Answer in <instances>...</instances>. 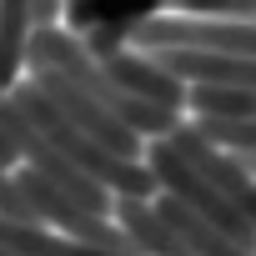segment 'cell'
<instances>
[{"label": "cell", "mask_w": 256, "mask_h": 256, "mask_svg": "<svg viewBox=\"0 0 256 256\" xmlns=\"http://www.w3.org/2000/svg\"><path fill=\"white\" fill-rule=\"evenodd\" d=\"M151 60L181 86H221V90L256 96V60H231V56H206V50H156Z\"/></svg>", "instance_id": "obj_3"}, {"label": "cell", "mask_w": 256, "mask_h": 256, "mask_svg": "<svg viewBox=\"0 0 256 256\" xmlns=\"http://www.w3.org/2000/svg\"><path fill=\"white\" fill-rule=\"evenodd\" d=\"M100 70L131 96V100H141V106H156V110H166V116H181L186 110V86L181 80H171L151 56H141V50H116L110 60H100Z\"/></svg>", "instance_id": "obj_2"}, {"label": "cell", "mask_w": 256, "mask_h": 256, "mask_svg": "<svg viewBox=\"0 0 256 256\" xmlns=\"http://www.w3.org/2000/svg\"><path fill=\"white\" fill-rule=\"evenodd\" d=\"M166 146H171V151H176V156H181V161H186V166H191V171H196L246 226H251V231H256V176H246L236 156H226V151H216L211 141H201V136L191 131V120L176 126V131L166 136Z\"/></svg>", "instance_id": "obj_1"}, {"label": "cell", "mask_w": 256, "mask_h": 256, "mask_svg": "<svg viewBox=\"0 0 256 256\" xmlns=\"http://www.w3.org/2000/svg\"><path fill=\"white\" fill-rule=\"evenodd\" d=\"M26 20H30V30L60 26V0H36V6H26Z\"/></svg>", "instance_id": "obj_7"}, {"label": "cell", "mask_w": 256, "mask_h": 256, "mask_svg": "<svg viewBox=\"0 0 256 256\" xmlns=\"http://www.w3.org/2000/svg\"><path fill=\"white\" fill-rule=\"evenodd\" d=\"M10 166H16V151H10L6 141H0V171H10Z\"/></svg>", "instance_id": "obj_8"}, {"label": "cell", "mask_w": 256, "mask_h": 256, "mask_svg": "<svg viewBox=\"0 0 256 256\" xmlns=\"http://www.w3.org/2000/svg\"><path fill=\"white\" fill-rule=\"evenodd\" d=\"M146 16H156V10H120L110 26H100V30L80 36V50H86L96 66H100V60H110L116 50H126V46H131V36H136V26H141Z\"/></svg>", "instance_id": "obj_6"}, {"label": "cell", "mask_w": 256, "mask_h": 256, "mask_svg": "<svg viewBox=\"0 0 256 256\" xmlns=\"http://www.w3.org/2000/svg\"><path fill=\"white\" fill-rule=\"evenodd\" d=\"M26 36H30L26 0H6V6H0V96H10V90L20 86V70H26Z\"/></svg>", "instance_id": "obj_5"}, {"label": "cell", "mask_w": 256, "mask_h": 256, "mask_svg": "<svg viewBox=\"0 0 256 256\" xmlns=\"http://www.w3.org/2000/svg\"><path fill=\"white\" fill-rule=\"evenodd\" d=\"M151 211H156V221H161V226H166L191 256H251V251H241L236 241H226L221 231H211L206 221H196L186 206H176V201H166V196H156Z\"/></svg>", "instance_id": "obj_4"}]
</instances>
